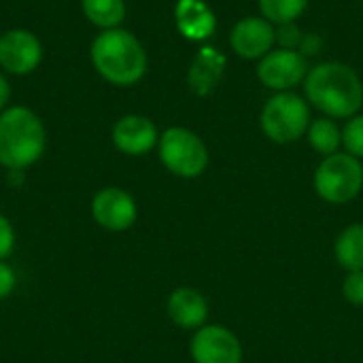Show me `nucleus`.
Instances as JSON below:
<instances>
[{
  "instance_id": "13",
  "label": "nucleus",
  "mask_w": 363,
  "mask_h": 363,
  "mask_svg": "<svg viewBox=\"0 0 363 363\" xmlns=\"http://www.w3.org/2000/svg\"><path fill=\"white\" fill-rule=\"evenodd\" d=\"M166 311L181 330H200L208 319V300L194 287H179L168 296Z\"/></svg>"
},
{
  "instance_id": "12",
  "label": "nucleus",
  "mask_w": 363,
  "mask_h": 363,
  "mask_svg": "<svg viewBox=\"0 0 363 363\" xmlns=\"http://www.w3.org/2000/svg\"><path fill=\"white\" fill-rule=\"evenodd\" d=\"M113 145L123 155H145L160 143V132L149 117L125 115L113 125Z\"/></svg>"
},
{
  "instance_id": "3",
  "label": "nucleus",
  "mask_w": 363,
  "mask_h": 363,
  "mask_svg": "<svg viewBox=\"0 0 363 363\" xmlns=\"http://www.w3.org/2000/svg\"><path fill=\"white\" fill-rule=\"evenodd\" d=\"M47 149V130L28 106H11L0 113V164L9 170L34 166Z\"/></svg>"
},
{
  "instance_id": "14",
  "label": "nucleus",
  "mask_w": 363,
  "mask_h": 363,
  "mask_svg": "<svg viewBox=\"0 0 363 363\" xmlns=\"http://www.w3.org/2000/svg\"><path fill=\"white\" fill-rule=\"evenodd\" d=\"M225 74V55L215 47H202L189 66L187 83L196 96H208L217 89Z\"/></svg>"
},
{
  "instance_id": "11",
  "label": "nucleus",
  "mask_w": 363,
  "mask_h": 363,
  "mask_svg": "<svg viewBox=\"0 0 363 363\" xmlns=\"http://www.w3.org/2000/svg\"><path fill=\"white\" fill-rule=\"evenodd\" d=\"M277 43V28L266 17H245L230 32V45L242 60H262Z\"/></svg>"
},
{
  "instance_id": "19",
  "label": "nucleus",
  "mask_w": 363,
  "mask_h": 363,
  "mask_svg": "<svg viewBox=\"0 0 363 363\" xmlns=\"http://www.w3.org/2000/svg\"><path fill=\"white\" fill-rule=\"evenodd\" d=\"M262 15L270 23H291L296 21L308 6V0H257Z\"/></svg>"
},
{
  "instance_id": "1",
  "label": "nucleus",
  "mask_w": 363,
  "mask_h": 363,
  "mask_svg": "<svg viewBox=\"0 0 363 363\" xmlns=\"http://www.w3.org/2000/svg\"><path fill=\"white\" fill-rule=\"evenodd\" d=\"M308 104L330 119H351L363 106V83L359 74L342 62H321L304 79Z\"/></svg>"
},
{
  "instance_id": "9",
  "label": "nucleus",
  "mask_w": 363,
  "mask_h": 363,
  "mask_svg": "<svg viewBox=\"0 0 363 363\" xmlns=\"http://www.w3.org/2000/svg\"><path fill=\"white\" fill-rule=\"evenodd\" d=\"M91 217L106 232H125L138 219V204L121 187H104L91 198Z\"/></svg>"
},
{
  "instance_id": "15",
  "label": "nucleus",
  "mask_w": 363,
  "mask_h": 363,
  "mask_svg": "<svg viewBox=\"0 0 363 363\" xmlns=\"http://www.w3.org/2000/svg\"><path fill=\"white\" fill-rule=\"evenodd\" d=\"M174 23L187 40H206L215 34L217 17L204 0H179Z\"/></svg>"
},
{
  "instance_id": "23",
  "label": "nucleus",
  "mask_w": 363,
  "mask_h": 363,
  "mask_svg": "<svg viewBox=\"0 0 363 363\" xmlns=\"http://www.w3.org/2000/svg\"><path fill=\"white\" fill-rule=\"evenodd\" d=\"M302 38H304V36L300 34L296 21H291V23H281L279 30H277V40L281 43V49H294V51H298L296 47L302 45Z\"/></svg>"
},
{
  "instance_id": "17",
  "label": "nucleus",
  "mask_w": 363,
  "mask_h": 363,
  "mask_svg": "<svg viewBox=\"0 0 363 363\" xmlns=\"http://www.w3.org/2000/svg\"><path fill=\"white\" fill-rule=\"evenodd\" d=\"M306 138H308V145L317 153L328 157V155L338 153V149L342 145V130L330 117H321V119L311 121Z\"/></svg>"
},
{
  "instance_id": "8",
  "label": "nucleus",
  "mask_w": 363,
  "mask_h": 363,
  "mask_svg": "<svg viewBox=\"0 0 363 363\" xmlns=\"http://www.w3.org/2000/svg\"><path fill=\"white\" fill-rule=\"evenodd\" d=\"M306 74V57L302 51L294 49H272L257 64V79L264 87L274 91H291L296 85L304 83Z\"/></svg>"
},
{
  "instance_id": "10",
  "label": "nucleus",
  "mask_w": 363,
  "mask_h": 363,
  "mask_svg": "<svg viewBox=\"0 0 363 363\" xmlns=\"http://www.w3.org/2000/svg\"><path fill=\"white\" fill-rule=\"evenodd\" d=\"M43 60L40 40L21 28L6 30L0 36V66L11 74H28Z\"/></svg>"
},
{
  "instance_id": "6",
  "label": "nucleus",
  "mask_w": 363,
  "mask_h": 363,
  "mask_svg": "<svg viewBox=\"0 0 363 363\" xmlns=\"http://www.w3.org/2000/svg\"><path fill=\"white\" fill-rule=\"evenodd\" d=\"M363 189L362 160L345 153L323 157L315 170V191L330 204H347L355 200Z\"/></svg>"
},
{
  "instance_id": "7",
  "label": "nucleus",
  "mask_w": 363,
  "mask_h": 363,
  "mask_svg": "<svg viewBox=\"0 0 363 363\" xmlns=\"http://www.w3.org/2000/svg\"><path fill=\"white\" fill-rule=\"evenodd\" d=\"M189 355L194 363H242L245 349L232 330L219 323H206L196 330L189 342Z\"/></svg>"
},
{
  "instance_id": "24",
  "label": "nucleus",
  "mask_w": 363,
  "mask_h": 363,
  "mask_svg": "<svg viewBox=\"0 0 363 363\" xmlns=\"http://www.w3.org/2000/svg\"><path fill=\"white\" fill-rule=\"evenodd\" d=\"M17 285V274L11 264L0 262V300H6Z\"/></svg>"
},
{
  "instance_id": "2",
  "label": "nucleus",
  "mask_w": 363,
  "mask_h": 363,
  "mask_svg": "<svg viewBox=\"0 0 363 363\" xmlns=\"http://www.w3.org/2000/svg\"><path fill=\"white\" fill-rule=\"evenodd\" d=\"M91 64L96 72L113 85L128 87L147 72V51L128 30L113 28L100 32L91 43Z\"/></svg>"
},
{
  "instance_id": "4",
  "label": "nucleus",
  "mask_w": 363,
  "mask_h": 363,
  "mask_svg": "<svg viewBox=\"0 0 363 363\" xmlns=\"http://www.w3.org/2000/svg\"><path fill=\"white\" fill-rule=\"evenodd\" d=\"M259 125L279 145H289L306 136L311 125V104L294 91H277L262 108Z\"/></svg>"
},
{
  "instance_id": "20",
  "label": "nucleus",
  "mask_w": 363,
  "mask_h": 363,
  "mask_svg": "<svg viewBox=\"0 0 363 363\" xmlns=\"http://www.w3.org/2000/svg\"><path fill=\"white\" fill-rule=\"evenodd\" d=\"M342 145L349 155L363 160V115H355L347 121L342 130Z\"/></svg>"
},
{
  "instance_id": "5",
  "label": "nucleus",
  "mask_w": 363,
  "mask_h": 363,
  "mask_svg": "<svg viewBox=\"0 0 363 363\" xmlns=\"http://www.w3.org/2000/svg\"><path fill=\"white\" fill-rule=\"evenodd\" d=\"M160 160L172 172L181 179H198L208 168V149L204 140L183 125H172L160 134Z\"/></svg>"
},
{
  "instance_id": "16",
  "label": "nucleus",
  "mask_w": 363,
  "mask_h": 363,
  "mask_svg": "<svg viewBox=\"0 0 363 363\" xmlns=\"http://www.w3.org/2000/svg\"><path fill=\"white\" fill-rule=\"evenodd\" d=\"M340 268L349 272L363 270V223H353L340 232L334 245Z\"/></svg>"
},
{
  "instance_id": "22",
  "label": "nucleus",
  "mask_w": 363,
  "mask_h": 363,
  "mask_svg": "<svg viewBox=\"0 0 363 363\" xmlns=\"http://www.w3.org/2000/svg\"><path fill=\"white\" fill-rule=\"evenodd\" d=\"M15 251V228L6 215L0 213V262H6Z\"/></svg>"
},
{
  "instance_id": "25",
  "label": "nucleus",
  "mask_w": 363,
  "mask_h": 363,
  "mask_svg": "<svg viewBox=\"0 0 363 363\" xmlns=\"http://www.w3.org/2000/svg\"><path fill=\"white\" fill-rule=\"evenodd\" d=\"M9 96H11V87H9V81L0 74V113H2V108L6 106V102H9Z\"/></svg>"
},
{
  "instance_id": "21",
  "label": "nucleus",
  "mask_w": 363,
  "mask_h": 363,
  "mask_svg": "<svg viewBox=\"0 0 363 363\" xmlns=\"http://www.w3.org/2000/svg\"><path fill=\"white\" fill-rule=\"evenodd\" d=\"M342 296L353 306H363V270L349 272L342 283Z\"/></svg>"
},
{
  "instance_id": "18",
  "label": "nucleus",
  "mask_w": 363,
  "mask_h": 363,
  "mask_svg": "<svg viewBox=\"0 0 363 363\" xmlns=\"http://www.w3.org/2000/svg\"><path fill=\"white\" fill-rule=\"evenodd\" d=\"M81 6L85 17L102 30L117 28L125 17L123 0H81Z\"/></svg>"
}]
</instances>
